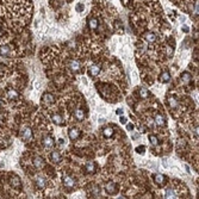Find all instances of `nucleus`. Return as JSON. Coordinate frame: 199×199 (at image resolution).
<instances>
[{"mask_svg":"<svg viewBox=\"0 0 199 199\" xmlns=\"http://www.w3.org/2000/svg\"><path fill=\"white\" fill-rule=\"evenodd\" d=\"M68 64H69V68H70L73 72H80V69H81L80 62L76 61V60H70Z\"/></svg>","mask_w":199,"mask_h":199,"instance_id":"1","label":"nucleus"},{"mask_svg":"<svg viewBox=\"0 0 199 199\" xmlns=\"http://www.w3.org/2000/svg\"><path fill=\"white\" fill-rule=\"evenodd\" d=\"M88 25H90V28H91L92 30H97V29H98V25H99L98 18L91 16V17L88 18Z\"/></svg>","mask_w":199,"mask_h":199,"instance_id":"2","label":"nucleus"},{"mask_svg":"<svg viewBox=\"0 0 199 199\" xmlns=\"http://www.w3.org/2000/svg\"><path fill=\"white\" fill-rule=\"evenodd\" d=\"M74 179H73L72 176H69V175H66L64 178H63V185L66 187H73L74 186Z\"/></svg>","mask_w":199,"mask_h":199,"instance_id":"3","label":"nucleus"},{"mask_svg":"<svg viewBox=\"0 0 199 199\" xmlns=\"http://www.w3.org/2000/svg\"><path fill=\"white\" fill-rule=\"evenodd\" d=\"M22 136H23V140H24V141H29V140H31V136H32L31 130H30L29 128H24L23 131H22Z\"/></svg>","mask_w":199,"mask_h":199,"instance_id":"4","label":"nucleus"},{"mask_svg":"<svg viewBox=\"0 0 199 199\" xmlns=\"http://www.w3.org/2000/svg\"><path fill=\"white\" fill-rule=\"evenodd\" d=\"M144 38H145V41H147V42L154 43L156 41V35L154 34V32H147V34L144 35Z\"/></svg>","mask_w":199,"mask_h":199,"instance_id":"5","label":"nucleus"},{"mask_svg":"<svg viewBox=\"0 0 199 199\" xmlns=\"http://www.w3.org/2000/svg\"><path fill=\"white\" fill-rule=\"evenodd\" d=\"M105 188H106V192H107L109 194H113V193H116V191H117L116 185L113 182H109L107 185H106Z\"/></svg>","mask_w":199,"mask_h":199,"instance_id":"6","label":"nucleus"},{"mask_svg":"<svg viewBox=\"0 0 199 199\" xmlns=\"http://www.w3.org/2000/svg\"><path fill=\"white\" fill-rule=\"evenodd\" d=\"M36 184H37V186L39 188H43L45 186V178L43 175H38L36 176Z\"/></svg>","mask_w":199,"mask_h":199,"instance_id":"7","label":"nucleus"},{"mask_svg":"<svg viewBox=\"0 0 199 199\" xmlns=\"http://www.w3.org/2000/svg\"><path fill=\"white\" fill-rule=\"evenodd\" d=\"M43 144H44V147H47V148H51L52 145H54V140L50 137V136H47V137H44L43 138Z\"/></svg>","mask_w":199,"mask_h":199,"instance_id":"8","label":"nucleus"},{"mask_svg":"<svg viewBox=\"0 0 199 199\" xmlns=\"http://www.w3.org/2000/svg\"><path fill=\"white\" fill-rule=\"evenodd\" d=\"M88 72H90V75L96 76L100 73V67H99V66H92V67H90Z\"/></svg>","mask_w":199,"mask_h":199,"instance_id":"9","label":"nucleus"},{"mask_svg":"<svg viewBox=\"0 0 199 199\" xmlns=\"http://www.w3.org/2000/svg\"><path fill=\"white\" fill-rule=\"evenodd\" d=\"M69 137H70V140H76V138L79 137V136H80V131H79L78 129H70L69 130Z\"/></svg>","mask_w":199,"mask_h":199,"instance_id":"10","label":"nucleus"},{"mask_svg":"<svg viewBox=\"0 0 199 199\" xmlns=\"http://www.w3.org/2000/svg\"><path fill=\"white\" fill-rule=\"evenodd\" d=\"M42 100H43V103H45V104H51V103H54V97H52L51 94H49V93H45V94L42 97Z\"/></svg>","mask_w":199,"mask_h":199,"instance_id":"11","label":"nucleus"},{"mask_svg":"<svg viewBox=\"0 0 199 199\" xmlns=\"http://www.w3.org/2000/svg\"><path fill=\"white\" fill-rule=\"evenodd\" d=\"M34 166L36 168H38V169H41L43 166H44V162H43V160L41 157H35L34 159Z\"/></svg>","mask_w":199,"mask_h":199,"instance_id":"12","label":"nucleus"},{"mask_svg":"<svg viewBox=\"0 0 199 199\" xmlns=\"http://www.w3.org/2000/svg\"><path fill=\"white\" fill-rule=\"evenodd\" d=\"M154 180H155V182H156L157 185H163L165 181H166V178H165L162 174H156V175L154 176Z\"/></svg>","mask_w":199,"mask_h":199,"instance_id":"13","label":"nucleus"},{"mask_svg":"<svg viewBox=\"0 0 199 199\" xmlns=\"http://www.w3.org/2000/svg\"><path fill=\"white\" fill-rule=\"evenodd\" d=\"M51 161L55 162V163H57V162L61 161V155H60L58 151H52V153H51Z\"/></svg>","mask_w":199,"mask_h":199,"instance_id":"14","label":"nucleus"},{"mask_svg":"<svg viewBox=\"0 0 199 199\" xmlns=\"http://www.w3.org/2000/svg\"><path fill=\"white\" fill-rule=\"evenodd\" d=\"M168 105H169V107L170 109H175L176 106H178V100L175 98H173V97H170V98H168Z\"/></svg>","mask_w":199,"mask_h":199,"instance_id":"15","label":"nucleus"},{"mask_svg":"<svg viewBox=\"0 0 199 199\" xmlns=\"http://www.w3.org/2000/svg\"><path fill=\"white\" fill-rule=\"evenodd\" d=\"M155 123H156L157 125H160V127H162V125H165V124H166V121H165L163 116H161V115H157V116L155 117Z\"/></svg>","mask_w":199,"mask_h":199,"instance_id":"16","label":"nucleus"},{"mask_svg":"<svg viewBox=\"0 0 199 199\" xmlns=\"http://www.w3.org/2000/svg\"><path fill=\"white\" fill-rule=\"evenodd\" d=\"M169 79H170L169 73H168V72H165V73H162V75L160 76V81H161V82H168Z\"/></svg>","mask_w":199,"mask_h":199,"instance_id":"17","label":"nucleus"},{"mask_svg":"<svg viewBox=\"0 0 199 199\" xmlns=\"http://www.w3.org/2000/svg\"><path fill=\"white\" fill-rule=\"evenodd\" d=\"M181 81L184 82V84H188L190 81H191V74L190 73H184L182 74V76H181Z\"/></svg>","mask_w":199,"mask_h":199,"instance_id":"18","label":"nucleus"},{"mask_svg":"<svg viewBox=\"0 0 199 199\" xmlns=\"http://www.w3.org/2000/svg\"><path fill=\"white\" fill-rule=\"evenodd\" d=\"M138 94H140V97L141 98H143V99H145V98H148V96H149V92L145 90V88H140L138 90Z\"/></svg>","mask_w":199,"mask_h":199,"instance_id":"19","label":"nucleus"},{"mask_svg":"<svg viewBox=\"0 0 199 199\" xmlns=\"http://www.w3.org/2000/svg\"><path fill=\"white\" fill-rule=\"evenodd\" d=\"M7 97H9V99H11V100H15V99L18 97V93L15 90H10L7 92Z\"/></svg>","mask_w":199,"mask_h":199,"instance_id":"20","label":"nucleus"},{"mask_svg":"<svg viewBox=\"0 0 199 199\" xmlns=\"http://www.w3.org/2000/svg\"><path fill=\"white\" fill-rule=\"evenodd\" d=\"M75 117H76V119H79V121H82L84 119V117H85V112L82 111V110H76L75 111Z\"/></svg>","mask_w":199,"mask_h":199,"instance_id":"21","label":"nucleus"},{"mask_svg":"<svg viewBox=\"0 0 199 199\" xmlns=\"http://www.w3.org/2000/svg\"><path fill=\"white\" fill-rule=\"evenodd\" d=\"M52 121H54L56 124H58V125H61V124L63 123L62 117L60 116V115H54V116H52Z\"/></svg>","mask_w":199,"mask_h":199,"instance_id":"22","label":"nucleus"},{"mask_svg":"<svg viewBox=\"0 0 199 199\" xmlns=\"http://www.w3.org/2000/svg\"><path fill=\"white\" fill-rule=\"evenodd\" d=\"M103 134H104V136H106V137H111L112 135H113V130H112L111 128H106V129H104Z\"/></svg>","mask_w":199,"mask_h":199,"instance_id":"23","label":"nucleus"},{"mask_svg":"<svg viewBox=\"0 0 199 199\" xmlns=\"http://www.w3.org/2000/svg\"><path fill=\"white\" fill-rule=\"evenodd\" d=\"M12 185H13V186H17V187L21 186V180H19L18 176H13L12 178Z\"/></svg>","mask_w":199,"mask_h":199,"instance_id":"24","label":"nucleus"},{"mask_svg":"<svg viewBox=\"0 0 199 199\" xmlns=\"http://www.w3.org/2000/svg\"><path fill=\"white\" fill-rule=\"evenodd\" d=\"M149 140H150V143H151L153 145H156V144H157V137H156V136L150 135V136H149Z\"/></svg>","mask_w":199,"mask_h":199,"instance_id":"25","label":"nucleus"},{"mask_svg":"<svg viewBox=\"0 0 199 199\" xmlns=\"http://www.w3.org/2000/svg\"><path fill=\"white\" fill-rule=\"evenodd\" d=\"M86 168H87V172L92 173V172H94V165L92 162H90V163H87V166H86Z\"/></svg>","mask_w":199,"mask_h":199,"instance_id":"26","label":"nucleus"},{"mask_svg":"<svg viewBox=\"0 0 199 199\" xmlns=\"http://www.w3.org/2000/svg\"><path fill=\"white\" fill-rule=\"evenodd\" d=\"M166 196H167V198H174L175 197V193L172 190H167V192H166Z\"/></svg>","mask_w":199,"mask_h":199,"instance_id":"27","label":"nucleus"},{"mask_svg":"<svg viewBox=\"0 0 199 199\" xmlns=\"http://www.w3.org/2000/svg\"><path fill=\"white\" fill-rule=\"evenodd\" d=\"M84 10V5H81V4H79L78 6H76V11L78 12H81Z\"/></svg>","mask_w":199,"mask_h":199,"instance_id":"28","label":"nucleus"},{"mask_svg":"<svg viewBox=\"0 0 199 199\" xmlns=\"http://www.w3.org/2000/svg\"><path fill=\"white\" fill-rule=\"evenodd\" d=\"M137 153H141V154H143V153H144V147H143V145H142V147H138L137 148Z\"/></svg>","mask_w":199,"mask_h":199,"instance_id":"29","label":"nucleus"},{"mask_svg":"<svg viewBox=\"0 0 199 199\" xmlns=\"http://www.w3.org/2000/svg\"><path fill=\"white\" fill-rule=\"evenodd\" d=\"M121 122H122L123 124H125V123H127V118H125V117H122V118H121Z\"/></svg>","mask_w":199,"mask_h":199,"instance_id":"30","label":"nucleus"},{"mask_svg":"<svg viewBox=\"0 0 199 199\" xmlns=\"http://www.w3.org/2000/svg\"><path fill=\"white\" fill-rule=\"evenodd\" d=\"M128 130H132V129H134V125H132V124H128Z\"/></svg>","mask_w":199,"mask_h":199,"instance_id":"31","label":"nucleus"},{"mask_svg":"<svg viewBox=\"0 0 199 199\" xmlns=\"http://www.w3.org/2000/svg\"><path fill=\"white\" fill-rule=\"evenodd\" d=\"M182 30H184L185 32H188V28H187V26H182Z\"/></svg>","mask_w":199,"mask_h":199,"instance_id":"32","label":"nucleus"},{"mask_svg":"<svg viewBox=\"0 0 199 199\" xmlns=\"http://www.w3.org/2000/svg\"><path fill=\"white\" fill-rule=\"evenodd\" d=\"M117 113L118 115H123V110H117Z\"/></svg>","mask_w":199,"mask_h":199,"instance_id":"33","label":"nucleus"}]
</instances>
